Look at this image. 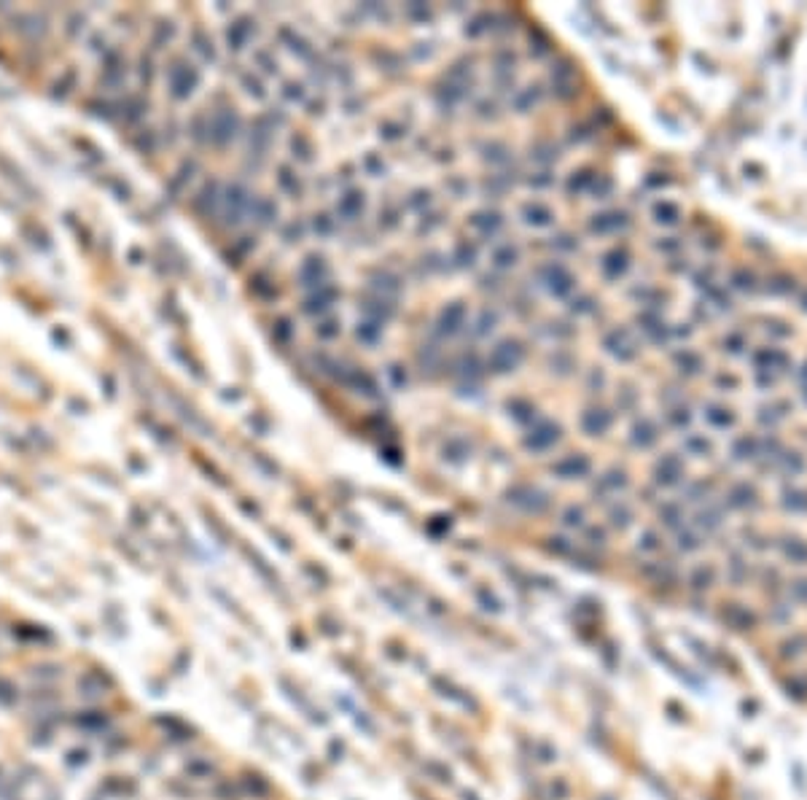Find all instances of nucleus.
<instances>
[{
    "label": "nucleus",
    "mask_w": 807,
    "mask_h": 800,
    "mask_svg": "<svg viewBox=\"0 0 807 800\" xmlns=\"http://www.w3.org/2000/svg\"><path fill=\"white\" fill-rule=\"evenodd\" d=\"M789 690H794V693H789V696H794L796 701H805L807 698V679L805 676H794V679L789 682Z\"/></svg>",
    "instance_id": "1"
},
{
    "label": "nucleus",
    "mask_w": 807,
    "mask_h": 800,
    "mask_svg": "<svg viewBox=\"0 0 807 800\" xmlns=\"http://www.w3.org/2000/svg\"><path fill=\"white\" fill-rule=\"evenodd\" d=\"M549 792H551V798L554 800H565L568 798V792H571V787H568V782H565V779H554V782L549 784Z\"/></svg>",
    "instance_id": "2"
}]
</instances>
